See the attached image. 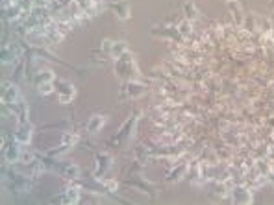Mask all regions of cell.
<instances>
[{"instance_id": "1", "label": "cell", "mask_w": 274, "mask_h": 205, "mask_svg": "<svg viewBox=\"0 0 274 205\" xmlns=\"http://www.w3.org/2000/svg\"><path fill=\"white\" fill-rule=\"evenodd\" d=\"M113 72L121 81H128V79H139L141 72L137 69V63H135V56L130 50L124 52L121 57L113 59Z\"/></svg>"}, {"instance_id": "2", "label": "cell", "mask_w": 274, "mask_h": 205, "mask_svg": "<svg viewBox=\"0 0 274 205\" xmlns=\"http://www.w3.org/2000/svg\"><path fill=\"white\" fill-rule=\"evenodd\" d=\"M137 117H139V111H134L130 117L122 122L121 128L117 130L115 137H113V140H112V145L115 146V148H121L126 142H130V139L135 133V128H137Z\"/></svg>"}, {"instance_id": "3", "label": "cell", "mask_w": 274, "mask_h": 205, "mask_svg": "<svg viewBox=\"0 0 274 205\" xmlns=\"http://www.w3.org/2000/svg\"><path fill=\"white\" fill-rule=\"evenodd\" d=\"M144 93H147V85L141 84L139 79H128V81H122L121 91H119V100L121 102L134 100V98H139Z\"/></svg>"}, {"instance_id": "4", "label": "cell", "mask_w": 274, "mask_h": 205, "mask_svg": "<svg viewBox=\"0 0 274 205\" xmlns=\"http://www.w3.org/2000/svg\"><path fill=\"white\" fill-rule=\"evenodd\" d=\"M56 96L60 104H70L76 96V87L67 79H56Z\"/></svg>"}, {"instance_id": "5", "label": "cell", "mask_w": 274, "mask_h": 205, "mask_svg": "<svg viewBox=\"0 0 274 205\" xmlns=\"http://www.w3.org/2000/svg\"><path fill=\"white\" fill-rule=\"evenodd\" d=\"M80 196H82V187L76 185V183H70L67 185L63 191L60 192L58 198H54L52 201H58V203H67V205H75L80 201Z\"/></svg>"}, {"instance_id": "6", "label": "cell", "mask_w": 274, "mask_h": 205, "mask_svg": "<svg viewBox=\"0 0 274 205\" xmlns=\"http://www.w3.org/2000/svg\"><path fill=\"white\" fill-rule=\"evenodd\" d=\"M113 167V159L109 154H106V152H102V154H98L97 157H95V168H93V177L95 179H98V177H106L107 172L112 170Z\"/></svg>"}, {"instance_id": "7", "label": "cell", "mask_w": 274, "mask_h": 205, "mask_svg": "<svg viewBox=\"0 0 274 205\" xmlns=\"http://www.w3.org/2000/svg\"><path fill=\"white\" fill-rule=\"evenodd\" d=\"M0 98H2V104L4 106H13V104H17L21 100V91L19 87L15 84H11V81H2V91H0Z\"/></svg>"}, {"instance_id": "8", "label": "cell", "mask_w": 274, "mask_h": 205, "mask_svg": "<svg viewBox=\"0 0 274 205\" xmlns=\"http://www.w3.org/2000/svg\"><path fill=\"white\" fill-rule=\"evenodd\" d=\"M230 196H232V203L235 205H250L254 201V196H252L250 189L245 185H235L230 191Z\"/></svg>"}, {"instance_id": "9", "label": "cell", "mask_w": 274, "mask_h": 205, "mask_svg": "<svg viewBox=\"0 0 274 205\" xmlns=\"http://www.w3.org/2000/svg\"><path fill=\"white\" fill-rule=\"evenodd\" d=\"M189 174V163L187 161H180L174 167H171V170H167L165 174V181L167 183H178Z\"/></svg>"}, {"instance_id": "10", "label": "cell", "mask_w": 274, "mask_h": 205, "mask_svg": "<svg viewBox=\"0 0 274 205\" xmlns=\"http://www.w3.org/2000/svg\"><path fill=\"white\" fill-rule=\"evenodd\" d=\"M109 10L119 20H130L132 17V8L128 0H113V2H109Z\"/></svg>"}, {"instance_id": "11", "label": "cell", "mask_w": 274, "mask_h": 205, "mask_svg": "<svg viewBox=\"0 0 274 205\" xmlns=\"http://www.w3.org/2000/svg\"><path fill=\"white\" fill-rule=\"evenodd\" d=\"M15 140H19L21 145H30L33 137V126L30 122H19L17 128H15Z\"/></svg>"}, {"instance_id": "12", "label": "cell", "mask_w": 274, "mask_h": 205, "mask_svg": "<svg viewBox=\"0 0 274 205\" xmlns=\"http://www.w3.org/2000/svg\"><path fill=\"white\" fill-rule=\"evenodd\" d=\"M224 2H226L228 10H230L233 24H235L237 28H243V26H245V11H243L239 0H224Z\"/></svg>"}, {"instance_id": "13", "label": "cell", "mask_w": 274, "mask_h": 205, "mask_svg": "<svg viewBox=\"0 0 274 205\" xmlns=\"http://www.w3.org/2000/svg\"><path fill=\"white\" fill-rule=\"evenodd\" d=\"M150 35H156V37H165V39H172V41L184 43L186 39L181 37V33L178 32L176 26H165V28H152L150 30Z\"/></svg>"}, {"instance_id": "14", "label": "cell", "mask_w": 274, "mask_h": 205, "mask_svg": "<svg viewBox=\"0 0 274 205\" xmlns=\"http://www.w3.org/2000/svg\"><path fill=\"white\" fill-rule=\"evenodd\" d=\"M19 57H21V50L17 45L8 43V45L2 47V63L4 65H13L15 61H19Z\"/></svg>"}, {"instance_id": "15", "label": "cell", "mask_w": 274, "mask_h": 205, "mask_svg": "<svg viewBox=\"0 0 274 205\" xmlns=\"http://www.w3.org/2000/svg\"><path fill=\"white\" fill-rule=\"evenodd\" d=\"M60 176L65 177L67 181H76L82 176V170L76 163H63L60 165Z\"/></svg>"}, {"instance_id": "16", "label": "cell", "mask_w": 274, "mask_h": 205, "mask_svg": "<svg viewBox=\"0 0 274 205\" xmlns=\"http://www.w3.org/2000/svg\"><path fill=\"white\" fill-rule=\"evenodd\" d=\"M106 120H107V118L104 117V115H93V117H89L87 124H85V131H87V133H91V135H93V133H98V131L104 128Z\"/></svg>"}, {"instance_id": "17", "label": "cell", "mask_w": 274, "mask_h": 205, "mask_svg": "<svg viewBox=\"0 0 274 205\" xmlns=\"http://www.w3.org/2000/svg\"><path fill=\"white\" fill-rule=\"evenodd\" d=\"M184 13H186V19L191 20V23H195V20H200V17H202V13H200V10L196 8L195 2H186L184 4Z\"/></svg>"}, {"instance_id": "18", "label": "cell", "mask_w": 274, "mask_h": 205, "mask_svg": "<svg viewBox=\"0 0 274 205\" xmlns=\"http://www.w3.org/2000/svg\"><path fill=\"white\" fill-rule=\"evenodd\" d=\"M48 81H56V74L52 70H41L38 74L33 76V85L38 87L41 84H48Z\"/></svg>"}, {"instance_id": "19", "label": "cell", "mask_w": 274, "mask_h": 205, "mask_svg": "<svg viewBox=\"0 0 274 205\" xmlns=\"http://www.w3.org/2000/svg\"><path fill=\"white\" fill-rule=\"evenodd\" d=\"M124 52H128V43H126V41H113L112 52H109V56H112L113 59L121 57Z\"/></svg>"}, {"instance_id": "20", "label": "cell", "mask_w": 274, "mask_h": 205, "mask_svg": "<svg viewBox=\"0 0 274 205\" xmlns=\"http://www.w3.org/2000/svg\"><path fill=\"white\" fill-rule=\"evenodd\" d=\"M98 183H100V185L104 187V189H106V192H117L119 191V183L115 181V179H112V177H98L97 179Z\"/></svg>"}, {"instance_id": "21", "label": "cell", "mask_w": 274, "mask_h": 205, "mask_svg": "<svg viewBox=\"0 0 274 205\" xmlns=\"http://www.w3.org/2000/svg\"><path fill=\"white\" fill-rule=\"evenodd\" d=\"M176 28H178V32L181 33V37L186 39V37H189L191 33H193V23H191V20H187V19H181L180 23L176 24Z\"/></svg>"}, {"instance_id": "22", "label": "cell", "mask_w": 274, "mask_h": 205, "mask_svg": "<svg viewBox=\"0 0 274 205\" xmlns=\"http://www.w3.org/2000/svg\"><path fill=\"white\" fill-rule=\"evenodd\" d=\"M260 23H261V26H260L261 35H263V37H270V35H272V23H270V19L269 17H260Z\"/></svg>"}, {"instance_id": "23", "label": "cell", "mask_w": 274, "mask_h": 205, "mask_svg": "<svg viewBox=\"0 0 274 205\" xmlns=\"http://www.w3.org/2000/svg\"><path fill=\"white\" fill-rule=\"evenodd\" d=\"M76 142H78V135H76V133L65 131V133L61 135V145H67V146H70V148H75Z\"/></svg>"}, {"instance_id": "24", "label": "cell", "mask_w": 274, "mask_h": 205, "mask_svg": "<svg viewBox=\"0 0 274 205\" xmlns=\"http://www.w3.org/2000/svg\"><path fill=\"white\" fill-rule=\"evenodd\" d=\"M35 91H38L39 94H43V96H47V94H50L52 91H56V81H48V84H41L35 87Z\"/></svg>"}, {"instance_id": "25", "label": "cell", "mask_w": 274, "mask_h": 205, "mask_svg": "<svg viewBox=\"0 0 274 205\" xmlns=\"http://www.w3.org/2000/svg\"><path fill=\"white\" fill-rule=\"evenodd\" d=\"M112 47H113V41H112V39H102L100 50H102L104 54H107V56H109V52H112Z\"/></svg>"}, {"instance_id": "26", "label": "cell", "mask_w": 274, "mask_h": 205, "mask_svg": "<svg viewBox=\"0 0 274 205\" xmlns=\"http://www.w3.org/2000/svg\"><path fill=\"white\" fill-rule=\"evenodd\" d=\"M270 6H272V8H274V0H270Z\"/></svg>"}]
</instances>
